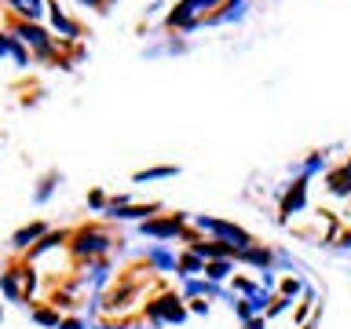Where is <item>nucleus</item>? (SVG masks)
Masks as SVG:
<instances>
[{"instance_id": "obj_1", "label": "nucleus", "mask_w": 351, "mask_h": 329, "mask_svg": "<svg viewBox=\"0 0 351 329\" xmlns=\"http://www.w3.org/2000/svg\"><path fill=\"white\" fill-rule=\"evenodd\" d=\"M197 227H202V230H213V234H219V238H223L230 249H241V252H245V249L252 245V241H249V234H245L241 227L219 223V219H205V216H202V219H197Z\"/></svg>"}, {"instance_id": "obj_2", "label": "nucleus", "mask_w": 351, "mask_h": 329, "mask_svg": "<svg viewBox=\"0 0 351 329\" xmlns=\"http://www.w3.org/2000/svg\"><path fill=\"white\" fill-rule=\"evenodd\" d=\"M150 315H154V318H165V322H183V318H186V315H183V307L176 304L172 296H165V304H158Z\"/></svg>"}, {"instance_id": "obj_3", "label": "nucleus", "mask_w": 351, "mask_h": 329, "mask_svg": "<svg viewBox=\"0 0 351 329\" xmlns=\"http://www.w3.org/2000/svg\"><path fill=\"white\" fill-rule=\"evenodd\" d=\"M19 37L26 44H33L37 51H48V33L37 29V26H29V22H26V26H19Z\"/></svg>"}, {"instance_id": "obj_4", "label": "nucleus", "mask_w": 351, "mask_h": 329, "mask_svg": "<svg viewBox=\"0 0 351 329\" xmlns=\"http://www.w3.org/2000/svg\"><path fill=\"white\" fill-rule=\"evenodd\" d=\"M103 249H106V238H103V234H95V230H92V234L84 230L81 241H77V252H84V256H88V252H103Z\"/></svg>"}, {"instance_id": "obj_5", "label": "nucleus", "mask_w": 351, "mask_h": 329, "mask_svg": "<svg viewBox=\"0 0 351 329\" xmlns=\"http://www.w3.org/2000/svg\"><path fill=\"white\" fill-rule=\"evenodd\" d=\"M304 191H307V183H304V180H300V183H296L293 191H289V197H285V205H282V212H285V216L300 212V205H304Z\"/></svg>"}, {"instance_id": "obj_6", "label": "nucleus", "mask_w": 351, "mask_h": 329, "mask_svg": "<svg viewBox=\"0 0 351 329\" xmlns=\"http://www.w3.org/2000/svg\"><path fill=\"white\" fill-rule=\"evenodd\" d=\"M8 8H15L19 15H26V19H40L44 0H8Z\"/></svg>"}, {"instance_id": "obj_7", "label": "nucleus", "mask_w": 351, "mask_h": 329, "mask_svg": "<svg viewBox=\"0 0 351 329\" xmlns=\"http://www.w3.org/2000/svg\"><path fill=\"white\" fill-rule=\"evenodd\" d=\"M180 230V219H169V223H143V234H154V238H169Z\"/></svg>"}, {"instance_id": "obj_8", "label": "nucleus", "mask_w": 351, "mask_h": 329, "mask_svg": "<svg viewBox=\"0 0 351 329\" xmlns=\"http://www.w3.org/2000/svg\"><path fill=\"white\" fill-rule=\"evenodd\" d=\"M51 22H55V29H59V33H62V37H73V33H77V29H73V22H70V19H66V15H62V11H59V8H55V11H51Z\"/></svg>"}, {"instance_id": "obj_9", "label": "nucleus", "mask_w": 351, "mask_h": 329, "mask_svg": "<svg viewBox=\"0 0 351 329\" xmlns=\"http://www.w3.org/2000/svg\"><path fill=\"white\" fill-rule=\"evenodd\" d=\"M0 55H11L19 66L26 62V55H22V48H15V44H11V37H0Z\"/></svg>"}, {"instance_id": "obj_10", "label": "nucleus", "mask_w": 351, "mask_h": 329, "mask_svg": "<svg viewBox=\"0 0 351 329\" xmlns=\"http://www.w3.org/2000/svg\"><path fill=\"white\" fill-rule=\"evenodd\" d=\"M348 191H351V172L344 169V172L333 175V194H348Z\"/></svg>"}, {"instance_id": "obj_11", "label": "nucleus", "mask_w": 351, "mask_h": 329, "mask_svg": "<svg viewBox=\"0 0 351 329\" xmlns=\"http://www.w3.org/2000/svg\"><path fill=\"white\" fill-rule=\"evenodd\" d=\"M40 230H44L40 223H37V227H26V230H19V234H15V245H29V241H33V238H37V234H40Z\"/></svg>"}, {"instance_id": "obj_12", "label": "nucleus", "mask_w": 351, "mask_h": 329, "mask_svg": "<svg viewBox=\"0 0 351 329\" xmlns=\"http://www.w3.org/2000/svg\"><path fill=\"white\" fill-rule=\"evenodd\" d=\"M205 271H208V278H216V282H219V278H227V271H230V263H227V260H219V263H208V267H205Z\"/></svg>"}, {"instance_id": "obj_13", "label": "nucleus", "mask_w": 351, "mask_h": 329, "mask_svg": "<svg viewBox=\"0 0 351 329\" xmlns=\"http://www.w3.org/2000/svg\"><path fill=\"white\" fill-rule=\"evenodd\" d=\"M180 271H183V274H197V271H205V267H202V260H197V252H194V256H186V260L180 263Z\"/></svg>"}, {"instance_id": "obj_14", "label": "nucleus", "mask_w": 351, "mask_h": 329, "mask_svg": "<svg viewBox=\"0 0 351 329\" xmlns=\"http://www.w3.org/2000/svg\"><path fill=\"white\" fill-rule=\"evenodd\" d=\"M150 263H158V267H176V260L169 256V252H161V249L150 252Z\"/></svg>"}, {"instance_id": "obj_15", "label": "nucleus", "mask_w": 351, "mask_h": 329, "mask_svg": "<svg viewBox=\"0 0 351 329\" xmlns=\"http://www.w3.org/2000/svg\"><path fill=\"white\" fill-rule=\"evenodd\" d=\"M165 175H176V169H150V172H139L136 180H165Z\"/></svg>"}, {"instance_id": "obj_16", "label": "nucleus", "mask_w": 351, "mask_h": 329, "mask_svg": "<svg viewBox=\"0 0 351 329\" xmlns=\"http://www.w3.org/2000/svg\"><path fill=\"white\" fill-rule=\"evenodd\" d=\"M33 318H37V322H44V326H59V315H51V311H37Z\"/></svg>"}, {"instance_id": "obj_17", "label": "nucleus", "mask_w": 351, "mask_h": 329, "mask_svg": "<svg viewBox=\"0 0 351 329\" xmlns=\"http://www.w3.org/2000/svg\"><path fill=\"white\" fill-rule=\"evenodd\" d=\"M282 293H285V296H296V293H300V282H296V278L282 282Z\"/></svg>"}, {"instance_id": "obj_18", "label": "nucleus", "mask_w": 351, "mask_h": 329, "mask_svg": "<svg viewBox=\"0 0 351 329\" xmlns=\"http://www.w3.org/2000/svg\"><path fill=\"white\" fill-rule=\"evenodd\" d=\"M59 329H81V322H62Z\"/></svg>"}, {"instance_id": "obj_19", "label": "nucleus", "mask_w": 351, "mask_h": 329, "mask_svg": "<svg viewBox=\"0 0 351 329\" xmlns=\"http://www.w3.org/2000/svg\"><path fill=\"white\" fill-rule=\"evenodd\" d=\"M249 329H263V322H249Z\"/></svg>"}, {"instance_id": "obj_20", "label": "nucleus", "mask_w": 351, "mask_h": 329, "mask_svg": "<svg viewBox=\"0 0 351 329\" xmlns=\"http://www.w3.org/2000/svg\"><path fill=\"white\" fill-rule=\"evenodd\" d=\"M81 4H99V0H81Z\"/></svg>"}]
</instances>
